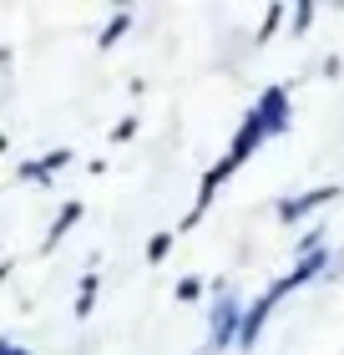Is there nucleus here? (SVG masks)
Segmentation results:
<instances>
[{
    "label": "nucleus",
    "mask_w": 344,
    "mask_h": 355,
    "mask_svg": "<svg viewBox=\"0 0 344 355\" xmlns=\"http://www.w3.org/2000/svg\"><path fill=\"white\" fill-rule=\"evenodd\" d=\"M96 295H102V269H87V274H81V284H76V320H91Z\"/></svg>",
    "instance_id": "obj_8"
},
{
    "label": "nucleus",
    "mask_w": 344,
    "mask_h": 355,
    "mask_svg": "<svg viewBox=\"0 0 344 355\" xmlns=\"http://www.w3.org/2000/svg\"><path fill=\"white\" fill-rule=\"evenodd\" d=\"M10 269H15L10 259H0V279H10Z\"/></svg>",
    "instance_id": "obj_16"
},
{
    "label": "nucleus",
    "mask_w": 344,
    "mask_h": 355,
    "mask_svg": "<svg viewBox=\"0 0 344 355\" xmlns=\"http://www.w3.org/2000/svg\"><path fill=\"white\" fill-rule=\"evenodd\" d=\"M0 355H30V350H26V345H15L10 335H0Z\"/></svg>",
    "instance_id": "obj_15"
},
{
    "label": "nucleus",
    "mask_w": 344,
    "mask_h": 355,
    "mask_svg": "<svg viewBox=\"0 0 344 355\" xmlns=\"http://www.w3.org/2000/svg\"><path fill=\"white\" fill-rule=\"evenodd\" d=\"M198 295H203V279H198V274H183V279H177V300H183V304H192Z\"/></svg>",
    "instance_id": "obj_13"
},
{
    "label": "nucleus",
    "mask_w": 344,
    "mask_h": 355,
    "mask_svg": "<svg viewBox=\"0 0 344 355\" xmlns=\"http://www.w3.org/2000/svg\"><path fill=\"white\" fill-rule=\"evenodd\" d=\"M81 218H87V203H81V198H71V203H61V214L51 218V229H46V249H56V244H61V239H66V234L76 229Z\"/></svg>",
    "instance_id": "obj_7"
},
{
    "label": "nucleus",
    "mask_w": 344,
    "mask_h": 355,
    "mask_svg": "<svg viewBox=\"0 0 344 355\" xmlns=\"http://www.w3.org/2000/svg\"><path fill=\"white\" fill-rule=\"evenodd\" d=\"M132 26H137V15H132V10H117V15H111V21L102 26V36H96V46H102V51H111V46H117V41H122V36H127Z\"/></svg>",
    "instance_id": "obj_9"
},
{
    "label": "nucleus",
    "mask_w": 344,
    "mask_h": 355,
    "mask_svg": "<svg viewBox=\"0 0 344 355\" xmlns=\"http://www.w3.org/2000/svg\"><path fill=\"white\" fill-rule=\"evenodd\" d=\"M334 198H339V183H314V188L293 193V198H278L273 208H278V223H299V218H309L314 208L334 203Z\"/></svg>",
    "instance_id": "obj_2"
},
{
    "label": "nucleus",
    "mask_w": 344,
    "mask_h": 355,
    "mask_svg": "<svg viewBox=\"0 0 344 355\" xmlns=\"http://www.w3.org/2000/svg\"><path fill=\"white\" fill-rule=\"evenodd\" d=\"M238 330H243V300L228 284H218V295H212V335H208V350L238 345Z\"/></svg>",
    "instance_id": "obj_1"
},
{
    "label": "nucleus",
    "mask_w": 344,
    "mask_h": 355,
    "mask_svg": "<svg viewBox=\"0 0 344 355\" xmlns=\"http://www.w3.org/2000/svg\"><path fill=\"white\" fill-rule=\"evenodd\" d=\"M273 295H269V289H264V295H258V300H248V304H243V330H238V345L243 350H253L258 345V335H264V325H269V315H273Z\"/></svg>",
    "instance_id": "obj_5"
},
{
    "label": "nucleus",
    "mask_w": 344,
    "mask_h": 355,
    "mask_svg": "<svg viewBox=\"0 0 344 355\" xmlns=\"http://www.w3.org/2000/svg\"><path fill=\"white\" fill-rule=\"evenodd\" d=\"M273 132H269V127H264V117H258V112L248 107V112H243V127H238V132H233V148H228V157H233V163L243 168V163H248V157L258 153V148H264V142H269Z\"/></svg>",
    "instance_id": "obj_3"
},
{
    "label": "nucleus",
    "mask_w": 344,
    "mask_h": 355,
    "mask_svg": "<svg viewBox=\"0 0 344 355\" xmlns=\"http://www.w3.org/2000/svg\"><path fill=\"white\" fill-rule=\"evenodd\" d=\"M253 112L264 117V127H269V132L278 137V132H284V127L293 122V107H289V87H269V92H264V96L253 102Z\"/></svg>",
    "instance_id": "obj_4"
},
{
    "label": "nucleus",
    "mask_w": 344,
    "mask_h": 355,
    "mask_svg": "<svg viewBox=\"0 0 344 355\" xmlns=\"http://www.w3.org/2000/svg\"><path fill=\"white\" fill-rule=\"evenodd\" d=\"M172 244H177V229H157L152 239H147V264H162L172 254Z\"/></svg>",
    "instance_id": "obj_10"
},
{
    "label": "nucleus",
    "mask_w": 344,
    "mask_h": 355,
    "mask_svg": "<svg viewBox=\"0 0 344 355\" xmlns=\"http://www.w3.org/2000/svg\"><path fill=\"white\" fill-rule=\"evenodd\" d=\"M137 127H142L137 117H122L117 127H111V142H132V137H137Z\"/></svg>",
    "instance_id": "obj_14"
},
{
    "label": "nucleus",
    "mask_w": 344,
    "mask_h": 355,
    "mask_svg": "<svg viewBox=\"0 0 344 355\" xmlns=\"http://www.w3.org/2000/svg\"><path fill=\"white\" fill-rule=\"evenodd\" d=\"M71 148H56V153H46V157H30V163H21L15 168V178L21 183H51V178L61 173V168H71Z\"/></svg>",
    "instance_id": "obj_6"
},
{
    "label": "nucleus",
    "mask_w": 344,
    "mask_h": 355,
    "mask_svg": "<svg viewBox=\"0 0 344 355\" xmlns=\"http://www.w3.org/2000/svg\"><path fill=\"white\" fill-rule=\"evenodd\" d=\"M309 26H314V6H293L289 10V31H293V36H304Z\"/></svg>",
    "instance_id": "obj_12"
},
{
    "label": "nucleus",
    "mask_w": 344,
    "mask_h": 355,
    "mask_svg": "<svg viewBox=\"0 0 344 355\" xmlns=\"http://www.w3.org/2000/svg\"><path fill=\"white\" fill-rule=\"evenodd\" d=\"M284 21H289V6H269V15H264V26H258V46H269V36H273V31L284 26Z\"/></svg>",
    "instance_id": "obj_11"
}]
</instances>
